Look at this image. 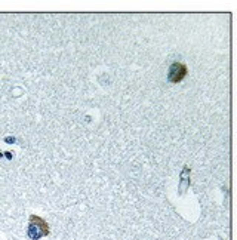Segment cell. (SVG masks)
Instances as JSON below:
<instances>
[{"instance_id":"1","label":"cell","mask_w":237,"mask_h":240,"mask_svg":"<svg viewBox=\"0 0 237 240\" xmlns=\"http://www.w3.org/2000/svg\"><path fill=\"white\" fill-rule=\"evenodd\" d=\"M49 225L48 222L45 221L43 218L37 215H31L30 216V222H28V230H27V236L31 240H39L48 236L49 234Z\"/></svg>"},{"instance_id":"2","label":"cell","mask_w":237,"mask_h":240,"mask_svg":"<svg viewBox=\"0 0 237 240\" xmlns=\"http://www.w3.org/2000/svg\"><path fill=\"white\" fill-rule=\"evenodd\" d=\"M187 76V67L184 65L182 62H173L169 67V74H168V79L172 83H178L181 82Z\"/></svg>"}]
</instances>
